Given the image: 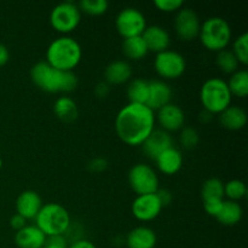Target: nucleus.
<instances>
[{"mask_svg":"<svg viewBox=\"0 0 248 248\" xmlns=\"http://www.w3.org/2000/svg\"><path fill=\"white\" fill-rule=\"evenodd\" d=\"M10 225H11L12 229L15 230V232H18V230L23 229L24 227L27 225V220L24 219L22 216L19 215H14L11 217V219H10Z\"/></svg>","mask_w":248,"mask_h":248,"instance_id":"39","label":"nucleus"},{"mask_svg":"<svg viewBox=\"0 0 248 248\" xmlns=\"http://www.w3.org/2000/svg\"><path fill=\"white\" fill-rule=\"evenodd\" d=\"M132 73V67L127 61H113L104 69V81L110 86L126 84V82H130Z\"/></svg>","mask_w":248,"mask_h":248,"instance_id":"18","label":"nucleus"},{"mask_svg":"<svg viewBox=\"0 0 248 248\" xmlns=\"http://www.w3.org/2000/svg\"><path fill=\"white\" fill-rule=\"evenodd\" d=\"M53 113L60 120L64 123H72L78 118V106L73 98L68 96L58 97L53 103Z\"/></svg>","mask_w":248,"mask_h":248,"instance_id":"25","label":"nucleus"},{"mask_svg":"<svg viewBox=\"0 0 248 248\" xmlns=\"http://www.w3.org/2000/svg\"><path fill=\"white\" fill-rule=\"evenodd\" d=\"M110 85L107 84L106 81H101L96 85L94 87V94L98 98H106L109 93H110Z\"/></svg>","mask_w":248,"mask_h":248,"instance_id":"37","label":"nucleus"},{"mask_svg":"<svg viewBox=\"0 0 248 248\" xmlns=\"http://www.w3.org/2000/svg\"><path fill=\"white\" fill-rule=\"evenodd\" d=\"M155 194H156L157 199L161 202L162 207L169 206L172 202V193L170 190H167V189H159Z\"/></svg>","mask_w":248,"mask_h":248,"instance_id":"38","label":"nucleus"},{"mask_svg":"<svg viewBox=\"0 0 248 248\" xmlns=\"http://www.w3.org/2000/svg\"><path fill=\"white\" fill-rule=\"evenodd\" d=\"M80 12L89 16H102L108 11L109 4L107 0H81L78 4Z\"/></svg>","mask_w":248,"mask_h":248,"instance_id":"31","label":"nucleus"},{"mask_svg":"<svg viewBox=\"0 0 248 248\" xmlns=\"http://www.w3.org/2000/svg\"><path fill=\"white\" fill-rule=\"evenodd\" d=\"M219 123L229 131H240L247 125V113L239 106H229L219 114Z\"/></svg>","mask_w":248,"mask_h":248,"instance_id":"22","label":"nucleus"},{"mask_svg":"<svg viewBox=\"0 0 248 248\" xmlns=\"http://www.w3.org/2000/svg\"><path fill=\"white\" fill-rule=\"evenodd\" d=\"M201 21L195 11L190 7H182L174 17V31L183 41H193L199 38Z\"/></svg>","mask_w":248,"mask_h":248,"instance_id":"11","label":"nucleus"},{"mask_svg":"<svg viewBox=\"0 0 248 248\" xmlns=\"http://www.w3.org/2000/svg\"><path fill=\"white\" fill-rule=\"evenodd\" d=\"M202 200L224 199V183L219 178H208L201 186Z\"/></svg>","mask_w":248,"mask_h":248,"instance_id":"29","label":"nucleus"},{"mask_svg":"<svg viewBox=\"0 0 248 248\" xmlns=\"http://www.w3.org/2000/svg\"><path fill=\"white\" fill-rule=\"evenodd\" d=\"M227 84L232 97L246 98L248 94V72L246 69L236 70L230 75Z\"/></svg>","mask_w":248,"mask_h":248,"instance_id":"27","label":"nucleus"},{"mask_svg":"<svg viewBox=\"0 0 248 248\" xmlns=\"http://www.w3.org/2000/svg\"><path fill=\"white\" fill-rule=\"evenodd\" d=\"M242 216H244V210L239 202L224 200L222 210H220L219 215L217 216L216 219L222 225L232 227V225H236L241 222Z\"/></svg>","mask_w":248,"mask_h":248,"instance_id":"24","label":"nucleus"},{"mask_svg":"<svg viewBox=\"0 0 248 248\" xmlns=\"http://www.w3.org/2000/svg\"><path fill=\"white\" fill-rule=\"evenodd\" d=\"M46 63L62 72H73L82 58L81 45L70 35L53 39L46 48Z\"/></svg>","mask_w":248,"mask_h":248,"instance_id":"3","label":"nucleus"},{"mask_svg":"<svg viewBox=\"0 0 248 248\" xmlns=\"http://www.w3.org/2000/svg\"><path fill=\"white\" fill-rule=\"evenodd\" d=\"M44 248H68V247H63V246H57V245L47 244V242H46V245H45V246H44Z\"/></svg>","mask_w":248,"mask_h":248,"instance_id":"43","label":"nucleus"},{"mask_svg":"<svg viewBox=\"0 0 248 248\" xmlns=\"http://www.w3.org/2000/svg\"><path fill=\"white\" fill-rule=\"evenodd\" d=\"M107 169H108V161L101 156L94 157L87 164V170L91 173H101V172L106 171Z\"/></svg>","mask_w":248,"mask_h":248,"instance_id":"36","label":"nucleus"},{"mask_svg":"<svg viewBox=\"0 0 248 248\" xmlns=\"http://www.w3.org/2000/svg\"><path fill=\"white\" fill-rule=\"evenodd\" d=\"M200 142V135L198 131L190 126H184L179 131V143L184 149H194Z\"/></svg>","mask_w":248,"mask_h":248,"instance_id":"33","label":"nucleus"},{"mask_svg":"<svg viewBox=\"0 0 248 248\" xmlns=\"http://www.w3.org/2000/svg\"><path fill=\"white\" fill-rule=\"evenodd\" d=\"M171 86L164 80H150L149 81V94L145 106L149 107L153 111L159 110L166 104L171 103L172 99Z\"/></svg>","mask_w":248,"mask_h":248,"instance_id":"17","label":"nucleus"},{"mask_svg":"<svg viewBox=\"0 0 248 248\" xmlns=\"http://www.w3.org/2000/svg\"><path fill=\"white\" fill-rule=\"evenodd\" d=\"M232 27L223 17L213 16L201 22L199 39L206 50L212 52L225 50L232 43Z\"/></svg>","mask_w":248,"mask_h":248,"instance_id":"4","label":"nucleus"},{"mask_svg":"<svg viewBox=\"0 0 248 248\" xmlns=\"http://www.w3.org/2000/svg\"><path fill=\"white\" fill-rule=\"evenodd\" d=\"M80 22H81V12L75 2H61L56 5L50 12L51 27L61 35H69L79 27Z\"/></svg>","mask_w":248,"mask_h":248,"instance_id":"7","label":"nucleus"},{"mask_svg":"<svg viewBox=\"0 0 248 248\" xmlns=\"http://www.w3.org/2000/svg\"><path fill=\"white\" fill-rule=\"evenodd\" d=\"M232 96L225 80L220 78H210L200 89V102L203 110L211 115H219L223 110L232 106Z\"/></svg>","mask_w":248,"mask_h":248,"instance_id":"6","label":"nucleus"},{"mask_svg":"<svg viewBox=\"0 0 248 248\" xmlns=\"http://www.w3.org/2000/svg\"><path fill=\"white\" fill-rule=\"evenodd\" d=\"M155 111L145 104L127 103L115 118V132L120 140L131 147H138L155 130Z\"/></svg>","mask_w":248,"mask_h":248,"instance_id":"1","label":"nucleus"},{"mask_svg":"<svg viewBox=\"0 0 248 248\" xmlns=\"http://www.w3.org/2000/svg\"><path fill=\"white\" fill-rule=\"evenodd\" d=\"M212 116L213 115H211V114L207 113L206 110H202V113H201V116L199 119H200L201 121H203V123H208V121L212 120Z\"/></svg>","mask_w":248,"mask_h":248,"instance_id":"42","label":"nucleus"},{"mask_svg":"<svg viewBox=\"0 0 248 248\" xmlns=\"http://www.w3.org/2000/svg\"><path fill=\"white\" fill-rule=\"evenodd\" d=\"M232 52L239 61L240 65L248 64V34L242 33L232 41Z\"/></svg>","mask_w":248,"mask_h":248,"instance_id":"32","label":"nucleus"},{"mask_svg":"<svg viewBox=\"0 0 248 248\" xmlns=\"http://www.w3.org/2000/svg\"><path fill=\"white\" fill-rule=\"evenodd\" d=\"M161 202L157 199L156 194L138 195L131 205V212L133 217L142 223L152 222L156 219L162 211Z\"/></svg>","mask_w":248,"mask_h":248,"instance_id":"12","label":"nucleus"},{"mask_svg":"<svg viewBox=\"0 0 248 248\" xmlns=\"http://www.w3.org/2000/svg\"><path fill=\"white\" fill-rule=\"evenodd\" d=\"M68 248H97L93 245V242L89 241L86 239H79V240H75V241L72 242Z\"/></svg>","mask_w":248,"mask_h":248,"instance_id":"40","label":"nucleus"},{"mask_svg":"<svg viewBox=\"0 0 248 248\" xmlns=\"http://www.w3.org/2000/svg\"><path fill=\"white\" fill-rule=\"evenodd\" d=\"M142 38L149 52L160 53L162 51L169 50L170 45H171L170 33L164 27L157 26V24L147 26L145 31H143Z\"/></svg>","mask_w":248,"mask_h":248,"instance_id":"16","label":"nucleus"},{"mask_svg":"<svg viewBox=\"0 0 248 248\" xmlns=\"http://www.w3.org/2000/svg\"><path fill=\"white\" fill-rule=\"evenodd\" d=\"M15 207L17 215L22 216L26 220H34L43 207V200L36 191L24 190L16 199Z\"/></svg>","mask_w":248,"mask_h":248,"instance_id":"15","label":"nucleus"},{"mask_svg":"<svg viewBox=\"0 0 248 248\" xmlns=\"http://www.w3.org/2000/svg\"><path fill=\"white\" fill-rule=\"evenodd\" d=\"M128 184L136 195L155 194L160 189L159 176L156 171L148 164H136L128 171Z\"/></svg>","mask_w":248,"mask_h":248,"instance_id":"8","label":"nucleus"},{"mask_svg":"<svg viewBox=\"0 0 248 248\" xmlns=\"http://www.w3.org/2000/svg\"><path fill=\"white\" fill-rule=\"evenodd\" d=\"M154 6L159 11L171 14V12H178L182 7H184V2L182 0H155Z\"/></svg>","mask_w":248,"mask_h":248,"instance_id":"34","label":"nucleus"},{"mask_svg":"<svg viewBox=\"0 0 248 248\" xmlns=\"http://www.w3.org/2000/svg\"><path fill=\"white\" fill-rule=\"evenodd\" d=\"M247 186L245 182L240 179H232V181L224 183V196L229 201L239 202L240 200L246 196Z\"/></svg>","mask_w":248,"mask_h":248,"instance_id":"30","label":"nucleus"},{"mask_svg":"<svg viewBox=\"0 0 248 248\" xmlns=\"http://www.w3.org/2000/svg\"><path fill=\"white\" fill-rule=\"evenodd\" d=\"M10 60V52L9 48L4 45V44L0 43V68L4 67Z\"/></svg>","mask_w":248,"mask_h":248,"instance_id":"41","label":"nucleus"},{"mask_svg":"<svg viewBox=\"0 0 248 248\" xmlns=\"http://www.w3.org/2000/svg\"><path fill=\"white\" fill-rule=\"evenodd\" d=\"M216 65L224 74L232 75V73L239 70L240 63L234 56V53L232 52V50L225 48V50L217 52V56H216Z\"/></svg>","mask_w":248,"mask_h":248,"instance_id":"28","label":"nucleus"},{"mask_svg":"<svg viewBox=\"0 0 248 248\" xmlns=\"http://www.w3.org/2000/svg\"><path fill=\"white\" fill-rule=\"evenodd\" d=\"M154 69L161 80H177L186 73V61L181 52L166 50L156 53L154 58Z\"/></svg>","mask_w":248,"mask_h":248,"instance_id":"9","label":"nucleus"},{"mask_svg":"<svg viewBox=\"0 0 248 248\" xmlns=\"http://www.w3.org/2000/svg\"><path fill=\"white\" fill-rule=\"evenodd\" d=\"M34 220L36 227L45 234L46 237L57 236V235L65 236L72 225V219L67 208L57 202H48L43 205Z\"/></svg>","mask_w":248,"mask_h":248,"instance_id":"5","label":"nucleus"},{"mask_svg":"<svg viewBox=\"0 0 248 248\" xmlns=\"http://www.w3.org/2000/svg\"><path fill=\"white\" fill-rule=\"evenodd\" d=\"M157 236L154 230L145 225H140L131 230L126 236L127 248H155Z\"/></svg>","mask_w":248,"mask_h":248,"instance_id":"21","label":"nucleus"},{"mask_svg":"<svg viewBox=\"0 0 248 248\" xmlns=\"http://www.w3.org/2000/svg\"><path fill=\"white\" fill-rule=\"evenodd\" d=\"M149 94V81L142 78L130 80L127 86L128 103L145 104Z\"/></svg>","mask_w":248,"mask_h":248,"instance_id":"26","label":"nucleus"},{"mask_svg":"<svg viewBox=\"0 0 248 248\" xmlns=\"http://www.w3.org/2000/svg\"><path fill=\"white\" fill-rule=\"evenodd\" d=\"M224 203V199H208V200H203V210L208 216L213 218H217L219 215L220 210Z\"/></svg>","mask_w":248,"mask_h":248,"instance_id":"35","label":"nucleus"},{"mask_svg":"<svg viewBox=\"0 0 248 248\" xmlns=\"http://www.w3.org/2000/svg\"><path fill=\"white\" fill-rule=\"evenodd\" d=\"M155 120L160 128L166 132H179L186 124V114L183 109L174 103H169L155 113Z\"/></svg>","mask_w":248,"mask_h":248,"instance_id":"13","label":"nucleus"},{"mask_svg":"<svg viewBox=\"0 0 248 248\" xmlns=\"http://www.w3.org/2000/svg\"><path fill=\"white\" fill-rule=\"evenodd\" d=\"M31 79L39 90L47 93H69L78 86V78L74 73L56 69L45 61L31 67Z\"/></svg>","mask_w":248,"mask_h":248,"instance_id":"2","label":"nucleus"},{"mask_svg":"<svg viewBox=\"0 0 248 248\" xmlns=\"http://www.w3.org/2000/svg\"><path fill=\"white\" fill-rule=\"evenodd\" d=\"M173 147V140L171 133L155 128L152 133L147 137V140L142 143V149L145 156L150 160H155L161 153L169 148Z\"/></svg>","mask_w":248,"mask_h":248,"instance_id":"14","label":"nucleus"},{"mask_svg":"<svg viewBox=\"0 0 248 248\" xmlns=\"http://www.w3.org/2000/svg\"><path fill=\"white\" fill-rule=\"evenodd\" d=\"M121 51L126 60L133 61V62L143 60L149 53L142 35L124 39L121 44Z\"/></svg>","mask_w":248,"mask_h":248,"instance_id":"23","label":"nucleus"},{"mask_svg":"<svg viewBox=\"0 0 248 248\" xmlns=\"http://www.w3.org/2000/svg\"><path fill=\"white\" fill-rule=\"evenodd\" d=\"M46 240L47 237L35 224H27L15 235V244L18 248H44Z\"/></svg>","mask_w":248,"mask_h":248,"instance_id":"20","label":"nucleus"},{"mask_svg":"<svg viewBox=\"0 0 248 248\" xmlns=\"http://www.w3.org/2000/svg\"><path fill=\"white\" fill-rule=\"evenodd\" d=\"M157 170L165 176H173L181 171L183 166V155L178 148H169L154 160Z\"/></svg>","mask_w":248,"mask_h":248,"instance_id":"19","label":"nucleus"},{"mask_svg":"<svg viewBox=\"0 0 248 248\" xmlns=\"http://www.w3.org/2000/svg\"><path fill=\"white\" fill-rule=\"evenodd\" d=\"M115 27L124 39L140 36L147 28V19L137 7H125L116 16Z\"/></svg>","mask_w":248,"mask_h":248,"instance_id":"10","label":"nucleus"},{"mask_svg":"<svg viewBox=\"0 0 248 248\" xmlns=\"http://www.w3.org/2000/svg\"><path fill=\"white\" fill-rule=\"evenodd\" d=\"M1 167H2V160L0 159V170H1Z\"/></svg>","mask_w":248,"mask_h":248,"instance_id":"44","label":"nucleus"}]
</instances>
